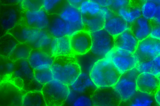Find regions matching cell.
<instances>
[{"instance_id": "47", "label": "cell", "mask_w": 160, "mask_h": 106, "mask_svg": "<svg viewBox=\"0 0 160 106\" xmlns=\"http://www.w3.org/2000/svg\"><path fill=\"white\" fill-rule=\"evenodd\" d=\"M152 1L154 2L158 5L160 4V0H152Z\"/></svg>"}, {"instance_id": "12", "label": "cell", "mask_w": 160, "mask_h": 106, "mask_svg": "<svg viewBox=\"0 0 160 106\" xmlns=\"http://www.w3.org/2000/svg\"><path fill=\"white\" fill-rule=\"evenodd\" d=\"M70 43L75 56L84 55L90 52L92 46L91 33L85 29L79 31L70 37Z\"/></svg>"}, {"instance_id": "19", "label": "cell", "mask_w": 160, "mask_h": 106, "mask_svg": "<svg viewBox=\"0 0 160 106\" xmlns=\"http://www.w3.org/2000/svg\"><path fill=\"white\" fill-rule=\"evenodd\" d=\"M69 87L79 93L91 96L97 88L90 78L89 73L83 71H82Z\"/></svg>"}, {"instance_id": "30", "label": "cell", "mask_w": 160, "mask_h": 106, "mask_svg": "<svg viewBox=\"0 0 160 106\" xmlns=\"http://www.w3.org/2000/svg\"><path fill=\"white\" fill-rule=\"evenodd\" d=\"M53 38L46 30H40L38 38L31 46L33 48L43 50L50 53V46Z\"/></svg>"}, {"instance_id": "25", "label": "cell", "mask_w": 160, "mask_h": 106, "mask_svg": "<svg viewBox=\"0 0 160 106\" xmlns=\"http://www.w3.org/2000/svg\"><path fill=\"white\" fill-rule=\"evenodd\" d=\"M141 5H132L128 8H122L116 13L117 14L128 24L131 25L142 16Z\"/></svg>"}, {"instance_id": "8", "label": "cell", "mask_w": 160, "mask_h": 106, "mask_svg": "<svg viewBox=\"0 0 160 106\" xmlns=\"http://www.w3.org/2000/svg\"><path fill=\"white\" fill-rule=\"evenodd\" d=\"M15 64L14 72L8 80L26 92L29 85L35 79L33 70L27 59L16 61Z\"/></svg>"}, {"instance_id": "38", "label": "cell", "mask_w": 160, "mask_h": 106, "mask_svg": "<svg viewBox=\"0 0 160 106\" xmlns=\"http://www.w3.org/2000/svg\"><path fill=\"white\" fill-rule=\"evenodd\" d=\"M91 95L79 94L72 105L73 106H91L93 105Z\"/></svg>"}, {"instance_id": "33", "label": "cell", "mask_w": 160, "mask_h": 106, "mask_svg": "<svg viewBox=\"0 0 160 106\" xmlns=\"http://www.w3.org/2000/svg\"><path fill=\"white\" fill-rule=\"evenodd\" d=\"M15 67V62L9 58L0 56V81L9 79Z\"/></svg>"}, {"instance_id": "17", "label": "cell", "mask_w": 160, "mask_h": 106, "mask_svg": "<svg viewBox=\"0 0 160 106\" xmlns=\"http://www.w3.org/2000/svg\"><path fill=\"white\" fill-rule=\"evenodd\" d=\"M137 90L154 95L160 86L158 77L148 73H140L136 80Z\"/></svg>"}, {"instance_id": "43", "label": "cell", "mask_w": 160, "mask_h": 106, "mask_svg": "<svg viewBox=\"0 0 160 106\" xmlns=\"http://www.w3.org/2000/svg\"><path fill=\"white\" fill-rule=\"evenodd\" d=\"M98 3L101 7H110L112 0H91Z\"/></svg>"}, {"instance_id": "16", "label": "cell", "mask_w": 160, "mask_h": 106, "mask_svg": "<svg viewBox=\"0 0 160 106\" xmlns=\"http://www.w3.org/2000/svg\"><path fill=\"white\" fill-rule=\"evenodd\" d=\"M40 31L21 22L8 32L13 35L19 43H28L31 45L37 39Z\"/></svg>"}, {"instance_id": "20", "label": "cell", "mask_w": 160, "mask_h": 106, "mask_svg": "<svg viewBox=\"0 0 160 106\" xmlns=\"http://www.w3.org/2000/svg\"><path fill=\"white\" fill-rule=\"evenodd\" d=\"M131 25L117 14L105 22L103 29L114 38L130 29Z\"/></svg>"}, {"instance_id": "46", "label": "cell", "mask_w": 160, "mask_h": 106, "mask_svg": "<svg viewBox=\"0 0 160 106\" xmlns=\"http://www.w3.org/2000/svg\"><path fill=\"white\" fill-rule=\"evenodd\" d=\"M154 96L157 105L160 106V86L155 92Z\"/></svg>"}, {"instance_id": "39", "label": "cell", "mask_w": 160, "mask_h": 106, "mask_svg": "<svg viewBox=\"0 0 160 106\" xmlns=\"http://www.w3.org/2000/svg\"><path fill=\"white\" fill-rule=\"evenodd\" d=\"M131 4V0H112L110 8L115 13L120 9L128 8Z\"/></svg>"}, {"instance_id": "13", "label": "cell", "mask_w": 160, "mask_h": 106, "mask_svg": "<svg viewBox=\"0 0 160 106\" xmlns=\"http://www.w3.org/2000/svg\"><path fill=\"white\" fill-rule=\"evenodd\" d=\"M21 22L31 28L46 30L49 24V15L43 8L36 10H24Z\"/></svg>"}, {"instance_id": "2", "label": "cell", "mask_w": 160, "mask_h": 106, "mask_svg": "<svg viewBox=\"0 0 160 106\" xmlns=\"http://www.w3.org/2000/svg\"><path fill=\"white\" fill-rule=\"evenodd\" d=\"M50 68L54 79L70 86L82 72L75 56H59L55 58Z\"/></svg>"}, {"instance_id": "26", "label": "cell", "mask_w": 160, "mask_h": 106, "mask_svg": "<svg viewBox=\"0 0 160 106\" xmlns=\"http://www.w3.org/2000/svg\"><path fill=\"white\" fill-rule=\"evenodd\" d=\"M136 68L140 73H148L160 76V54L147 62H138Z\"/></svg>"}, {"instance_id": "42", "label": "cell", "mask_w": 160, "mask_h": 106, "mask_svg": "<svg viewBox=\"0 0 160 106\" xmlns=\"http://www.w3.org/2000/svg\"><path fill=\"white\" fill-rule=\"evenodd\" d=\"M150 36L160 40V25H157L152 27Z\"/></svg>"}, {"instance_id": "4", "label": "cell", "mask_w": 160, "mask_h": 106, "mask_svg": "<svg viewBox=\"0 0 160 106\" xmlns=\"http://www.w3.org/2000/svg\"><path fill=\"white\" fill-rule=\"evenodd\" d=\"M140 73L136 67L121 75L113 87L122 102H128L137 91L136 80Z\"/></svg>"}, {"instance_id": "6", "label": "cell", "mask_w": 160, "mask_h": 106, "mask_svg": "<svg viewBox=\"0 0 160 106\" xmlns=\"http://www.w3.org/2000/svg\"><path fill=\"white\" fill-rule=\"evenodd\" d=\"M90 52L98 59L105 57L114 48V38L102 29L91 33Z\"/></svg>"}, {"instance_id": "5", "label": "cell", "mask_w": 160, "mask_h": 106, "mask_svg": "<svg viewBox=\"0 0 160 106\" xmlns=\"http://www.w3.org/2000/svg\"><path fill=\"white\" fill-rule=\"evenodd\" d=\"M24 11L21 3L0 5V37L21 23Z\"/></svg>"}, {"instance_id": "28", "label": "cell", "mask_w": 160, "mask_h": 106, "mask_svg": "<svg viewBox=\"0 0 160 106\" xmlns=\"http://www.w3.org/2000/svg\"><path fill=\"white\" fill-rule=\"evenodd\" d=\"M128 102L129 105L132 106H150L157 104L154 95L138 90Z\"/></svg>"}, {"instance_id": "23", "label": "cell", "mask_w": 160, "mask_h": 106, "mask_svg": "<svg viewBox=\"0 0 160 106\" xmlns=\"http://www.w3.org/2000/svg\"><path fill=\"white\" fill-rule=\"evenodd\" d=\"M58 15L66 23H76L83 22V16L78 8L71 5L68 3Z\"/></svg>"}, {"instance_id": "18", "label": "cell", "mask_w": 160, "mask_h": 106, "mask_svg": "<svg viewBox=\"0 0 160 106\" xmlns=\"http://www.w3.org/2000/svg\"><path fill=\"white\" fill-rule=\"evenodd\" d=\"M51 54L54 57L74 56L68 36L53 38L49 48Z\"/></svg>"}, {"instance_id": "48", "label": "cell", "mask_w": 160, "mask_h": 106, "mask_svg": "<svg viewBox=\"0 0 160 106\" xmlns=\"http://www.w3.org/2000/svg\"><path fill=\"white\" fill-rule=\"evenodd\" d=\"M143 1H152V0H142Z\"/></svg>"}, {"instance_id": "49", "label": "cell", "mask_w": 160, "mask_h": 106, "mask_svg": "<svg viewBox=\"0 0 160 106\" xmlns=\"http://www.w3.org/2000/svg\"><path fill=\"white\" fill-rule=\"evenodd\" d=\"M159 79H160V76L159 77Z\"/></svg>"}, {"instance_id": "41", "label": "cell", "mask_w": 160, "mask_h": 106, "mask_svg": "<svg viewBox=\"0 0 160 106\" xmlns=\"http://www.w3.org/2000/svg\"><path fill=\"white\" fill-rule=\"evenodd\" d=\"M152 27L157 25H160V4L158 5L155 15L152 20H151Z\"/></svg>"}, {"instance_id": "37", "label": "cell", "mask_w": 160, "mask_h": 106, "mask_svg": "<svg viewBox=\"0 0 160 106\" xmlns=\"http://www.w3.org/2000/svg\"><path fill=\"white\" fill-rule=\"evenodd\" d=\"M43 0H22V6L24 10H36L42 8Z\"/></svg>"}, {"instance_id": "32", "label": "cell", "mask_w": 160, "mask_h": 106, "mask_svg": "<svg viewBox=\"0 0 160 106\" xmlns=\"http://www.w3.org/2000/svg\"><path fill=\"white\" fill-rule=\"evenodd\" d=\"M84 29L90 33L103 29L105 21L98 15L93 17H83Z\"/></svg>"}, {"instance_id": "45", "label": "cell", "mask_w": 160, "mask_h": 106, "mask_svg": "<svg viewBox=\"0 0 160 106\" xmlns=\"http://www.w3.org/2000/svg\"><path fill=\"white\" fill-rule=\"evenodd\" d=\"M85 0H66L68 3L78 8L81 3Z\"/></svg>"}, {"instance_id": "40", "label": "cell", "mask_w": 160, "mask_h": 106, "mask_svg": "<svg viewBox=\"0 0 160 106\" xmlns=\"http://www.w3.org/2000/svg\"><path fill=\"white\" fill-rule=\"evenodd\" d=\"M116 14V13L110 7H102L98 15L105 22L111 18Z\"/></svg>"}, {"instance_id": "24", "label": "cell", "mask_w": 160, "mask_h": 106, "mask_svg": "<svg viewBox=\"0 0 160 106\" xmlns=\"http://www.w3.org/2000/svg\"><path fill=\"white\" fill-rule=\"evenodd\" d=\"M19 43L14 36L8 32L1 37L0 56L9 58Z\"/></svg>"}, {"instance_id": "9", "label": "cell", "mask_w": 160, "mask_h": 106, "mask_svg": "<svg viewBox=\"0 0 160 106\" xmlns=\"http://www.w3.org/2000/svg\"><path fill=\"white\" fill-rule=\"evenodd\" d=\"M134 54L138 62L152 60L160 54V40L149 36L139 41Z\"/></svg>"}, {"instance_id": "21", "label": "cell", "mask_w": 160, "mask_h": 106, "mask_svg": "<svg viewBox=\"0 0 160 106\" xmlns=\"http://www.w3.org/2000/svg\"><path fill=\"white\" fill-rule=\"evenodd\" d=\"M152 28L151 21L141 16L131 25L130 29L139 41L150 36Z\"/></svg>"}, {"instance_id": "3", "label": "cell", "mask_w": 160, "mask_h": 106, "mask_svg": "<svg viewBox=\"0 0 160 106\" xmlns=\"http://www.w3.org/2000/svg\"><path fill=\"white\" fill-rule=\"evenodd\" d=\"M70 91L69 86L53 79L43 85L41 91L47 106H61L65 104Z\"/></svg>"}, {"instance_id": "10", "label": "cell", "mask_w": 160, "mask_h": 106, "mask_svg": "<svg viewBox=\"0 0 160 106\" xmlns=\"http://www.w3.org/2000/svg\"><path fill=\"white\" fill-rule=\"evenodd\" d=\"M114 41L115 52L123 55L134 54L139 42L131 29L114 38Z\"/></svg>"}, {"instance_id": "35", "label": "cell", "mask_w": 160, "mask_h": 106, "mask_svg": "<svg viewBox=\"0 0 160 106\" xmlns=\"http://www.w3.org/2000/svg\"><path fill=\"white\" fill-rule=\"evenodd\" d=\"M158 5L152 1H143L141 6L142 16L148 20H152L155 15Z\"/></svg>"}, {"instance_id": "31", "label": "cell", "mask_w": 160, "mask_h": 106, "mask_svg": "<svg viewBox=\"0 0 160 106\" xmlns=\"http://www.w3.org/2000/svg\"><path fill=\"white\" fill-rule=\"evenodd\" d=\"M101 7L95 2L86 0L81 3L78 8L83 17H93L98 15Z\"/></svg>"}, {"instance_id": "34", "label": "cell", "mask_w": 160, "mask_h": 106, "mask_svg": "<svg viewBox=\"0 0 160 106\" xmlns=\"http://www.w3.org/2000/svg\"><path fill=\"white\" fill-rule=\"evenodd\" d=\"M67 3L66 0H43L42 8L49 15L58 14Z\"/></svg>"}, {"instance_id": "27", "label": "cell", "mask_w": 160, "mask_h": 106, "mask_svg": "<svg viewBox=\"0 0 160 106\" xmlns=\"http://www.w3.org/2000/svg\"><path fill=\"white\" fill-rule=\"evenodd\" d=\"M22 106H46V104L41 91L27 92L24 94Z\"/></svg>"}, {"instance_id": "36", "label": "cell", "mask_w": 160, "mask_h": 106, "mask_svg": "<svg viewBox=\"0 0 160 106\" xmlns=\"http://www.w3.org/2000/svg\"><path fill=\"white\" fill-rule=\"evenodd\" d=\"M33 72L35 79L43 85L54 79L50 68L40 70H33Z\"/></svg>"}, {"instance_id": "29", "label": "cell", "mask_w": 160, "mask_h": 106, "mask_svg": "<svg viewBox=\"0 0 160 106\" xmlns=\"http://www.w3.org/2000/svg\"><path fill=\"white\" fill-rule=\"evenodd\" d=\"M33 48L28 43H19L9 57L15 62L22 59H27Z\"/></svg>"}, {"instance_id": "1", "label": "cell", "mask_w": 160, "mask_h": 106, "mask_svg": "<svg viewBox=\"0 0 160 106\" xmlns=\"http://www.w3.org/2000/svg\"><path fill=\"white\" fill-rule=\"evenodd\" d=\"M89 74L97 88L113 87L121 75L107 57L98 59Z\"/></svg>"}, {"instance_id": "11", "label": "cell", "mask_w": 160, "mask_h": 106, "mask_svg": "<svg viewBox=\"0 0 160 106\" xmlns=\"http://www.w3.org/2000/svg\"><path fill=\"white\" fill-rule=\"evenodd\" d=\"M91 97L94 106H117L122 103L113 87L97 88Z\"/></svg>"}, {"instance_id": "44", "label": "cell", "mask_w": 160, "mask_h": 106, "mask_svg": "<svg viewBox=\"0 0 160 106\" xmlns=\"http://www.w3.org/2000/svg\"><path fill=\"white\" fill-rule=\"evenodd\" d=\"M22 0H0V5H10L19 4Z\"/></svg>"}, {"instance_id": "22", "label": "cell", "mask_w": 160, "mask_h": 106, "mask_svg": "<svg viewBox=\"0 0 160 106\" xmlns=\"http://www.w3.org/2000/svg\"><path fill=\"white\" fill-rule=\"evenodd\" d=\"M49 22L46 30L52 38L66 35V23L58 14L49 15Z\"/></svg>"}, {"instance_id": "7", "label": "cell", "mask_w": 160, "mask_h": 106, "mask_svg": "<svg viewBox=\"0 0 160 106\" xmlns=\"http://www.w3.org/2000/svg\"><path fill=\"white\" fill-rule=\"evenodd\" d=\"M26 92L10 80L0 81V106H22Z\"/></svg>"}, {"instance_id": "14", "label": "cell", "mask_w": 160, "mask_h": 106, "mask_svg": "<svg viewBox=\"0 0 160 106\" xmlns=\"http://www.w3.org/2000/svg\"><path fill=\"white\" fill-rule=\"evenodd\" d=\"M105 57L111 60L121 75L136 68L138 63L134 54L129 55H120L115 52L114 48Z\"/></svg>"}, {"instance_id": "15", "label": "cell", "mask_w": 160, "mask_h": 106, "mask_svg": "<svg viewBox=\"0 0 160 106\" xmlns=\"http://www.w3.org/2000/svg\"><path fill=\"white\" fill-rule=\"evenodd\" d=\"M55 58L43 50L33 48L27 60L33 70H40L50 68Z\"/></svg>"}]
</instances>
